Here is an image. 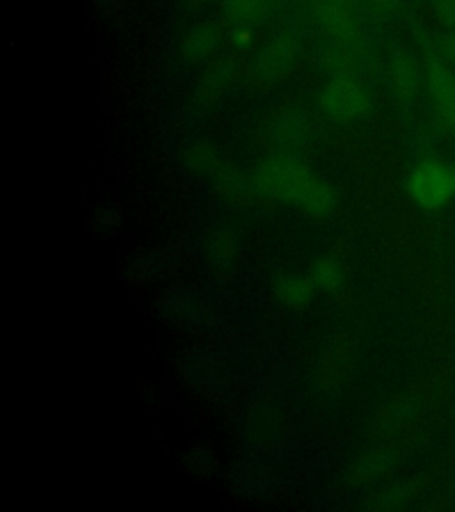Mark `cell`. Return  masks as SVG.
<instances>
[{"label":"cell","mask_w":455,"mask_h":512,"mask_svg":"<svg viewBox=\"0 0 455 512\" xmlns=\"http://www.w3.org/2000/svg\"><path fill=\"white\" fill-rule=\"evenodd\" d=\"M251 175L260 200L285 203L313 221L329 219L338 208L335 187L292 153L267 157Z\"/></svg>","instance_id":"6da1fadb"},{"label":"cell","mask_w":455,"mask_h":512,"mask_svg":"<svg viewBox=\"0 0 455 512\" xmlns=\"http://www.w3.org/2000/svg\"><path fill=\"white\" fill-rule=\"evenodd\" d=\"M317 104L328 120L351 123L365 116L370 96L358 77H335L322 86Z\"/></svg>","instance_id":"7a4b0ae2"},{"label":"cell","mask_w":455,"mask_h":512,"mask_svg":"<svg viewBox=\"0 0 455 512\" xmlns=\"http://www.w3.org/2000/svg\"><path fill=\"white\" fill-rule=\"evenodd\" d=\"M406 191L411 201L425 210L445 207L455 196L452 169L436 160H424L409 171Z\"/></svg>","instance_id":"3957f363"},{"label":"cell","mask_w":455,"mask_h":512,"mask_svg":"<svg viewBox=\"0 0 455 512\" xmlns=\"http://www.w3.org/2000/svg\"><path fill=\"white\" fill-rule=\"evenodd\" d=\"M301 56V38L296 32L283 31L267 41L256 54L253 77L258 84L272 86L294 72Z\"/></svg>","instance_id":"277c9868"},{"label":"cell","mask_w":455,"mask_h":512,"mask_svg":"<svg viewBox=\"0 0 455 512\" xmlns=\"http://www.w3.org/2000/svg\"><path fill=\"white\" fill-rule=\"evenodd\" d=\"M313 123L310 116L299 107H283L274 112L265 127L267 141L281 150L290 153L299 150L312 139Z\"/></svg>","instance_id":"5b68a950"},{"label":"cell","mask_w":455,"mask_h":512,"mask_svg":"<svg viewBox=\"0 0 455 512\" xmlns=\"http://www.w3.org/2000/svg\"><path fill=\"white\" fill-rule=\"evenodd\" d=\"M351 340H347L345 335L333 336L326 345L322 347L319 354V360L315 363V386L320 392L331 393L338 390L345 383V377L349 374L352 365Z\"/></svg>","instance_id":"8992f818"},{"label":"cell","mask_w":455,"mask_h":512,"mask_svg":"<svg viewBox=\"0 0 455 512\" xmlns=\"http://www.w3.org/2000/svg\"><path fill=\"white\" fill-rule=\"evenodd\" d=\"M425 82L441 123L455 132V73L438 57H429L425 63Z\"/></svg>","instance_id":"52a82bcc"},{"label":"cell","mask_w":455,"mask_h":512,"mask_svg":"<svg viewBox=\"0 0 455 512\" xmlns=\"http://www.w3.org/2000/svg\"><path fill=\"white\" fill-rule=\"evenodd\" d=\"M210 182L224 201L237 207H248L256 200H260L253 182V175L244 173L242 169L235 168L232 164L223 162L216 173L210 176Z\"/></svg>","instance_id":"ba28073f"},{"label":"cell","mask_w":455,"mask_h":512,"mask_svg":"<svg viewBox=\"0 0 455 512\" xmlns=\"http://www.w3.org/2000/svg\"><path fill=\"white\" fill-rule=\"evenodd\" d=\"M388 79H390L393 96L400 105L409 107L415 102L416 95L420 91V82H422V73L415 57L404 50L393 52L388 64Z\"/></svg>","instance_id":"9c48e42d"},{"label":"cell","mask_w":455,"mask_h":512,"mask_svg":"<svg viewBox=\"0 0 455 512\" xmlns=\"http://www.w3.org/2000/svg\"><path fill=\"white\" fill-rule=\"evenodd\" d=\"M395 464V454L390 448H372L352 459L345 470V480L352 488L370 486L383 479Z\"/></svg>","instance_id":"30bf717a"},{"label":"cell","mask_w":455,"mask_h":512,"mask_svg":"<svg viewBox=\"0 0 455 512\" xmlns=\"http://www.w3.org/2000/svg\"><path fill=\"white\" fill-rule=\"evenodd\" d=\"M235 77V66L232 61H216L201 73L192 93V104L201 111H207L223 98L224 93L232 86Z\"/></svg>","instance_id":"8fae6325"},{"label":"cell","mask_w":455,"mask_h":512,"mask_svg":"<svg viewBox=\"0 0 455 512\" xmlns=\"http://www.w3.org/2000/svg\"><path fill=\"white\" fill-rule=\"evenodd\" d=\"M223 32L212 22H198L182 34L180 56L187 63L198 64L214 56L221 47Z\"/></svg>","instance_id":"7c38bea8"},{"label":"cell","mask_w":455,"mask_h":512,"mask_svg":"<svg viewBox=\"0 0 455 512\" xmlns=\"http://www.w3.org/2000/svg\"><path fill=\"white\" fill-rule=\"evenodd\" d=\"M271 288L274 299L290 310H303L310 306L317 294V287L313 285L312 278L299 272L276 274L272 278Z\"/></svg>","instance_id":"4fadbf2b"},{"label":"cell","mask_w":455,"mask_h":512,"mask_svg":"<svg viewBox=\"0 0 455 512\" xmlns=\"http://www.w3.org/2000/svg\"><path fill=\"white\" fill-rule=\"evenodd\" d=\"M264 4L265 0H223L224 16L232 27L235 47H249L251 29L262 16Z\"/></svg>","instance_id":"5bb4252c"},{"label":"cell","mask_w":455,"mask_h":512,"mask_svg":"<svg viewBox=\"0 0 455 512\" xmlns=\"http://www.w3.org/2000/svg\"><path fill=\"white\" fill-rule=\"evenodd\" d=\"M315 20L320 29L328 34L333 41L349 43L356 34V24L347 6L335 4L329 0H320L315 9Z\"/></svg>","instance_id":"9a60e30c"},{"label":"cell","mask_w":455,"mask_h":512,"mask_svg":"<svg viewBox=\"0 0 455 512\" xmlns=\"http://www.w3.org/2000/svg\"><path fill=\"white\" fill-rule=\"evenodd\" d=\"M308 276L313 285L324 294H336L344 288L347 280L345 265L338 256L320 255L308 267Z\"/></svg>","instance_id":"2e32d148"},{"label":"cell","mask_w":455,"mask_h":512,"mask_svg":"<svg viewBox=\"0 0 455 512\" xmlns=\"http://www.w3.org/2000/svg\"><path fill=\"white\" fill-rule=\"evenodd\" d=\"M239 251V237L232 228H217L208 235L207 255L216 267H230L239 258Z\"/></svg>","instance_id":"e0dca14e"},{"label":"cell","mask_w":455,"mask_h":512,"mask_svg":"<svg viewBox=\"0 0 455 512\" xmlns=\"http://www.w3.org/2000/svg\"><path fill=\"white\" fill-rule=\"evenodd\" d=\"M184 164L192 173L210 178L223 164V160L219 150L210 141H196L185 148Z\"/></svg>","instance_id":"ac0fdd59"},{"label":"cell","mask_w":455,"mask_h":512,"mask_svg":"<svg viewBox=\"0 0 455 512\" xmlns=\"http://www.w3.org/2000/svg\"><path fill=\"white\" fill-rule=\"evenodd\" d=\"M411 496V489L406 484H395L390 488H384L372 496L368 500V509H374V511H392V509H399L402 505H406V502Z\"/></svg>","instance_id":"d6986e66"},{"label":"cell","mask_w":455,"mask_h":512,"mask_svg":"<svg viewBox=\"0 0 455 512\" xmlns=\"http://www.w3.org/2000/svg\"><path fill=\"white\" fill-rule=\"evenodd\" d=\"M434 13L448 31L455 29V0H434Z\"/></svg>","instance_id":"ffe728a7"},{"label":"cell","mask_w":455,"mask_h":512,"mask_svg":"<svg viewBox=\"0 0 455 512\" xmlns=\"http://www.w3.org/2000/svg\"><path fill=\"white\" fill-rule=\"evenodd\" d=\"M436 52L443 61L455 64V29H450V31L441 34L438 41H436Z\"/></svg>","instance_id":"44dd1931"},{"label":"cell","mask_w":455,"mask_h":512,"mask_svg":"<svg viewBox=\"0 0 455 512\" xmlns=\"http://www.w3.org/2000/svg\"><path fill=\"white\" fill-rule=\"evenodd\" d=\"M374 6L383 13H393L397 6H399V0H372Z\"/></svg>","instance_id":"7402d4cb"},{"label":"cell","mask_w":455,"mask_h":512,"mask_svg":"<svg viewBox=\"0 0 455 512\" xmlns=\"http://www.w3.org/2000/svg\"><path fill=\"white\" fill-rule=\"evenodd\" d=\"M189 4H194V6H201V4H205L207 0H187Z\"/></svg>","instance_id":"603a6c76"},{"label":"cell","mask_w":455,"mask_h":512,"mask_svg":"<svg viewBox=\"0 0 455 512\" xmlns=\"http://www.w3.org/2000/svg\"><path fill=\"white\" fill-rule=\"evenodd\" d=\"M329 2H335V4H342V6H347V4H349V0H329Z\"/></svg>","instance_id":"cb8c5ba5"},{"label":"cell","mask_w":455,"mask_h":512,"mask_svg":"<svg viewBox=\"0 0 455 512\" xmlns=\"http://www.w3.org/2000/svg\"><path fill=\"white\" fill-rule=\"evenodd\" d=\"M452 178H454V191H455V166L452 168Z\"/></svg>","instance_id":"d4e9b609"}]
</instances>
